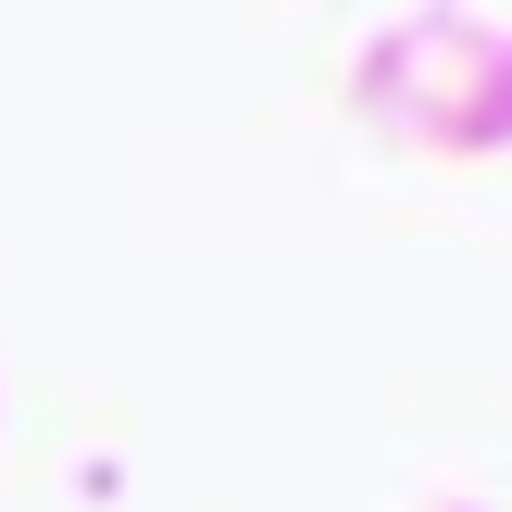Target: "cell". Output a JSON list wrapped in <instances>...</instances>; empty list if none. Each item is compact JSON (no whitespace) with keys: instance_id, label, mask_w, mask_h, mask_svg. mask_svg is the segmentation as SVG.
Returning <instances> with one entry per match:
<instances>
[{"instance_id":"cell-1","label":"cell","mask_w":512,"mask_h":512,"mask_svg":"<svg viewBox=\"0 0 512 512\" xmlns=\"http://www.w3.org/2000/svg\"><path fill=\"white\" fill-rule=\"evenodd\" d=\"M350 113L413 163L512 150V25L500 13H388L350 50Z\"/></svg>"}]
</instances>
